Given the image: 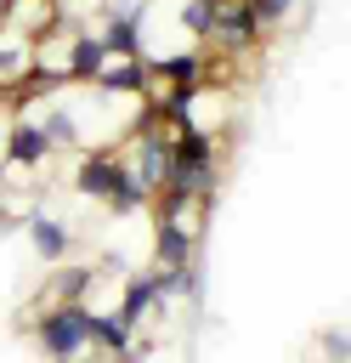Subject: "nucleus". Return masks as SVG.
I'll return each mask as SVG.
<instances>
[{
    "mask_svg": "<svg viewBox=\"0 0 351 363\" xmlns=\"http://www.w3.org/2000/svg\"><path fill=\"white\" fill-rule=\"evenodd\" d=\"M198 255V233L159 216V233H153V267H176V261H192Z\"/></svg>",
    "mask_w": 351,
    "mask_h": 363,
    "instance_id": "10",
    "label": "nucleus"
},
{
    "mask_svg": "<svg viewBox=\"0 0 351 363\" xmlns=\"http://www.w3.org/2000/svg\"><path fill=\"white\" fill-rule=\"evenodd\" d=\"M249 11L260 17V28H277V23L294 11V0H249Z\"/></svg>",
    "mask_w": 351,
    "mask_h": 363,
    "instance_id": "15",
    "label": "nucleus"
},
{
    "mask_svg": "<svg viewBox=\"0 0 351 363\" xmlns=\"http://www.w3.org/2000/svg\"><path fill=\"white\" fill-rule=\"evenodd\" d=\"M6 125H11V119H0V147H6Z\"/></svg>",
    "mask_w": 351,
    "mask_h": 363,
    "instance_id": "18",
    "label": "nucleus"
},
{
    "mask_svg": "<svg viewBox=\"0 0 351 363\" xmlns=\"http://www.w3.org/2000/svg\"><path fill=\"white\" fill-rule=\"evenodd\" d=\"M130 340H136V329H130V323H119V312H91V346H96L102 357L130 352Z\"/></svg>",
    "mask_w": 351,
    "mask_h": 363,
    "instance_id": "12",
    "label": "nucleus"
},
{
    "mask_svg": "<svg viewBox=\"0 0 351 363\" xmlns=\"http://www.w3.org/2000/svg\"><path fill=\"white\" fill-rule=\"evenodd\" d=\"M153 62V85H204L209 62H204V45H187V51H164V57H147Z\"/></svg>",
    "mask_w": 351,
    "mask_h": 363,
    "instance_id": "7",
    "label": "nucleus"
},
{
    "mask_svg": "<svg viewBox=\"0 0 351 363\" xmlns=\"http://www.w3.org/2000/svg\"><path fill=\"white\" fill-rule=\"evenodd\" d=\"M96 91L102 96H136V102H147L153 96V62L147 57H113L108 51V62L96 74Z\"/></svg>",
    "mask_w": 351,
    "mask_h": 363,
    "instance_id": "3",
    "label": "nucleus"
},
{
    "mask_svg": "<svg viewBox=\"0 0 351 363\" xmlns=\"http://www.w3.org/2000/svg\"><path fill=\"white\" fill-rule=\"evenodd\" d=\"M0 221H6V182H0Z\"/></svg>",
    "mask_w": 351,
    "mask_h": 363,
    "instance_id": "17",
    "label": "nucleus"
},
{
    "mask_svg": "<svg viewBox=\"0 0 351 363\" xmlns=\"http://www.w3.org/2000/svg\"><path fill=\"white\" fill-rule=\"evenodd\" d=\"M176 23H181L187 40H204L209 45V34H215V0H181L176 6Z\"/></svg>",
    "mask_w": 351,
    "mask_h": 363,
    "instance_id": "13",
    "label": "nucleus"
},
{
    "mask_svg": "<svg viewBox=\"0 0 351 363\" xmlns=\"http://www.w3.org/2000/svg\"><path fill=\"white\" fill-rule=\"evenodd\" d=\"M0 153H6V164H11V170H40L57 147H51V136L40 130V119H28V113H23V119H11V125H6V147H0Z\"/></svg>",
    "mask_w": 351,
    "mask_h": 363,
    "instance_id": "5",
    "label": "nucleus"
},
{
    "mask_svg": "<svg viewBox=\"0 0 351 363\" xmlns=\"http://www.w3.org/2000/svg\"><path fill=\"white\" fill-rule=\"evenodd\" d=\"M91 289H96V267L91 261H68V267L57 261V278L45 284V301H85Z\"/></svg>",
    "mask_w": 351,
    "mask_h": 363,
    "instance_id": "11",
    "label": "nucleus"
},
{
    "mask_svg": "<svg viewBox=\"0 0 351 363\" xmlns=\"http://www.w3.org/2000/svg\"><path fill=\"white\" fill-rule=\"evenodd\" d=\"M153 278H159V295H164V301H170V295H198V267H192V261L153 267Z\"/></svg>",
    "mask_w": 351,
    "mask_h": 363,
    "instance_id": "14",
    "label": "nucleus"
},
{
    "mask_svg": "<svg viewBox=\"0 0 351 363\" xmlns=\"http://www.w3.org/2000/svg\"><path fill=\"white\" fill-rule=\"evenodd\" d=\"M260 17L249 11V0H221L215 6V34H209V45H221V51H249V45H260Z\"/></svg>",
    "mask_w": 351,
    "mask_h": 363,
    "instance_id": "4",
    "label": "nucleus"
},
{
    "mask_svg": "<svg viewBox=\"0 0 351 363\" xmlns=\"http://www.w3.org/2000/svg\"><path fill=\"white\" fill-rule=\"evenodd\" d=\"M159 301H164V295H159V278H153V272H130V278L119 284V306H113V312H119V323L142 329Z\"/></svg>",
    "mask_w": 351,
    "mask_h": 363,
    "instance_id": "9",
    "label": "nucleus"
},
{
    "mask_svg": "<svg viewBox=\"0 0 351 363\" xmlns=\"http://www.w3.org/2000/svg\"><path fill=\"white\" fill-rule=\"evenodd\" d=\"M51 363H74V357H51Z\"/></svg>",
    "mask_w": 351,
    "mask_h": 363,
    "instance_id": "19",
    "label": "nucleus"
},
{
    "mask_svg": "<svg viewBox=\"0 0 351 363\" xmlns=\"http://www.w3.org/2000/svg\"><path fill=\"white\" fill-rule=\"evenodd\" d=\"M125 159L113 153V147H85L79 153V164H74V193L79 199H96V204H108V193L125 182Z\"/></svg>",
    "mask_w": 351,
    "mask_h": 363,
    "instance_id": "2",
    "label": "nucleus"
},
{
    "mask_svg": "<svg viewBox=\"0 0 351 363\" xmlns=\"http://www.w3.org/2000/svg\"><path fill=\"white\" fill-rule=\"evenodd\" d=\"M323 346H328V352H334V357H351V335H328V340H323Z\"/></svg>",
    "mask_w": 351,
    "mask_h": 363,
    "instance_id": "16",
    "label": "nucleus"
},
{
    "mask_svg": "<svg viewBox=\"0 0 351 363\" xmlns=\"http://www.w3.org/2000/svg\"><path fill=\"white\" fill-rule=\"evenodd\" d=\"M91 301H45V312L34 318V346L45 357H79L91 346Z\"/></svg>",
    "mask_w": 351,
    "mask_h": 363,
    "instance_id": "1",
    "label": "nucleus"
},
{
    "mask_svg": "<svg viewBox=\"0 0 351 363\" xmlns=\"http://www.w3.org/2000/svg\"><path fill=\"white\" fill-rule=\"evenodd\" d=\"M102 62H108L102 28H74V34H68V85H96Z\"/></svg>",
    "mask_w": 351,
    "mask_h": 363,
    "instance_id": "6",
    "label": "nucleus"
},
{
    "mask_svg": "<svg viewBox=\"0 0 351 363\" xmlns=\"http://www.w3.org/2000/svg\"><path fill=\"white\" fill-rule=\"evenodd\" d=\"M23 233H28V244H34V255H40L45 267H57V261L74 250V233H68V221H57V216H45V210H34V216L23 221Z\"/></svg>",
    "mask_w": 351,
    "mask_h": 363,
    "instance_id": "8",
    "label": "nucleus"
}]
</instances>
